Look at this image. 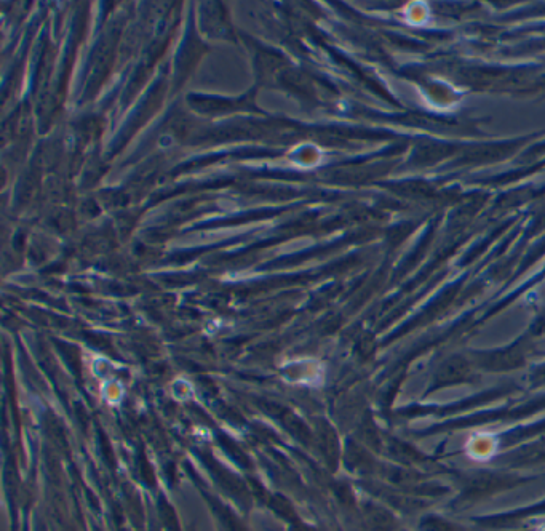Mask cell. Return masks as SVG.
Listing matches in <instances>:
<instances>
[{
	"label": "cell",
	"mask_w": 545,
	"mask_h": 531,
	"mask_svg": "<svg viewBox=\"0 0 545 531\" xmlns=\"http://www.w3.org/2000/svg\"><path fill=\"white\" fill-rule=\"evenodd\" d=\"M103 394L111 404H116V402H119L120 397L124 396V391H122V386L119 383L112 381V383L104 384Z\"/></svg>",
	"instance_id": "1"
}]
</instances>
